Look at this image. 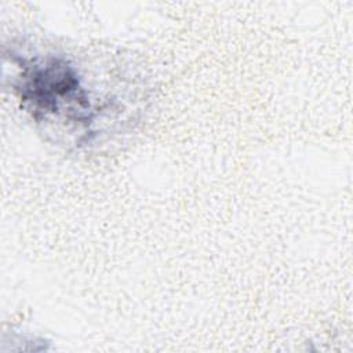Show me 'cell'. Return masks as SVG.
<instances>
[{
    "label": "cell",
    "instance_id": "cell-1",
    "mask_svg": "<svg viewBox=\"0 0 353 353\" xmlns=\"http://www.w3.org/2000/svg\"><path fill=\"white\" fill-rule=\"evenodd\" d=\"M11 87L22 109L44 130L87 146L117 110L114 98L97 95L84 69L65 52L50 48L11 51Z\"/></svg>",
    "mask_w": 353,
    "mask_h": 353
}]
</instances>
